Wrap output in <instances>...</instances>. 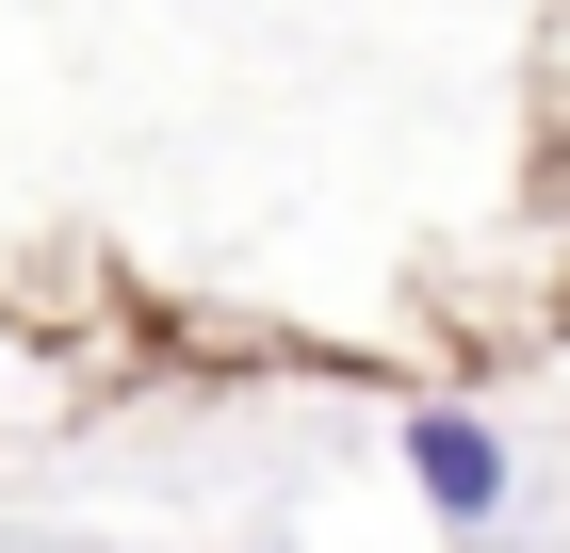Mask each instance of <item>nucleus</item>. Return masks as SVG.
Here are the masks:
<instances>
[{
    "instance_id": "obj_1",
    "label": "nucleus",
    "mask_w": 570,
    "mask_h": 553,
    "mask_svg": "<svg viewBox=\"0 0 570 553\" xmlns=\"http://www.w3.org/2000/svg\"><path fill=\"white\" fill-rule=\"evenodd\" d=\"M407 472H424V505L473 537V521H505V440H489V407H407Z\"/></svg>"
}]
</instances>
